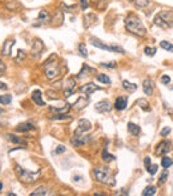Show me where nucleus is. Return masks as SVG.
Wrapping results in <instances>:
<instances>
[{
	"mask_svg": "<svg viewBox=\"0 0 173 196\" xmlns=\"http://www.w3.org/2000/svg\"><path fill=\"white\" fill-rule=\"evenodd\" d=\"M125 26H127V29L131 33L136 35V36H144L147 33L144 26H142L141 20L138 19L135 13H129L125 19Z\"/></svg>",
	"mask_w": 173,
	"mask_h": 196,
	"instance_id": "1",
	"label": "nucleus"
},
{
	"mask_svg": "<svg viewBox=\"0 0 173 196\" xmlns=\"http://www.w3.org/2000/svg\"><path fill=\"white\" fill-rule=\"evenodd\" d=\"M15 172H16L17 178L20 179V182H23V183H33V182H36L39 173H40L39 171H37V172H31V171H27V169L22 168L19 164L15 165Z\"/></svg>",
	"mask_w": 173,
	"mask_h": 196,
	"instance_id": "2",
	"label": "nucleus"
},
{
	"mask_svg": "<svg viewBox=\"0 0 173 196\" xmlns=\"http://www.w3.org/2000/svg\"><path fill=\"white\" fill-rule=\"evenodd\" d=\"M155 23L161 28H169L173 27V12L171 11H162L155 18Z\"/></svg>",
	"mask_w": 173,
	"mask_h": 196,
	"instance_id": "3",
	"label": "nucleus"
},
{
	"mask_svg": "<svg viewBox=\"0 0 173 196\" xmlns=\"http://www.w3.org/2000/svg\"><path fill=\"white\" fill-rule=\"evenodd\" d=\"M93 175H95L96 180H99L100 183L105 184V185H109V187H113V185L116 184L115 178H113L112 175L107 173L105 171H103V169H97V168H96V169H93Z\"/></svg>",
	"mask_w": 173,
	"mask_h": 196,
	"instance_id": "4",
	"label": "nucleus"
},
{
	"mask_svg": "<svg viewBox=\"0 0 173 196\" xmlns=\"http://www.w3.org/2000/svg\"><path fill=\"white\" fill-rule=\"evenodd\" d=\"M44 69H46V76L52 80L57 78L60 75V68H59V64L56 62H51V60H47L44 63Z\"/></svg>",
	"mask_w": 173,
	"mask_h": 196,
	"instance_id": "5",
	"label": "nucleus"
},
{
	"mask_svg": "<svg viewBox=\"0 0 173 196\" xmlns=\"http://www.w3.org/2000/svg\"><path fill=\"white\" fill-rule=\"evenodd\" d=\"M92 128V124L89 120H85V119H81V120H79V123H77V128H76V132L75 133H85L88 132Z\"/></svg>",
	"mask_w": 173,
	"mask_h": 196,
	"instance_id": "6",
	"label": "nucleus"
},
{
	"mask_svg": "<svg viewBox=\"0 0 173 196\" xmlns=\"http://www.w3.org/2000/svg\"><path fill=\"white\" fill-rule=\"evenodd\" d=\"M64 95L68 98V96H71V95L75 92V88H76V82H75V79L73 78H69L65 84H64Z\"/></svg>",
	"mask_w": 173,
	"mask_h": 196,
	"instance_id": "7",
	"label": "nucleus"
},
{
	"mask_svg": "<svg viewBox=\"0 0 173 196\" xmlns=\"http://www.w3.org/2000/svg\"><path fill=\"white\" fill-rule=\"evenodd\" d=\"M95 109L97 112L100 113H107V112H111L112 109V105L109 102H107V100H103V102H99L96 105H95Z\"/></svg>",
	"mask_w": 173,
	"mask_h": 196,
	"instance_id": "8",
	"label": "nucleus"
},
{
	"mask_svg": "<svg viewBox=\"0 0 173 196\" xmlns=\"http://www.w3.org/2000/svg\"><path fill=\"white\" fill-rule=\"evenodd\" d=\"M97 89H100V88L97 87V85H95L93 83H87V84L81 85V87L79 88V91H80L81 93H85V95H91V93H93L95 91H97Z\"/></svg>",
	"mask_w": 173,
	"mask_h": 196,
	"instance_id": "9",
	"label": "nucleus"
},
{
	"mask_svg": "<svg viewBox=\"0 0 173 196\" xmlns=\"http://www.w3.org/2000/svg\"><path fill=\"white\" fill-rule=\"evenodd\" d=\"M88 142V136H83V133H75L73 138L71 139V143L76 147H80V145L85 144Z\"/></svg>",
	"mask_w": 173,
	"mask_h": 196,
	"instance_id": "10",
	"label": "nucleus"
},
{
	"mask_svg": "<svg viewBox=\"0 0 173 196\" xmlns=\"http://www.w3.org/2000/svg\"><path fill=\"white\" fill-rule=\"evenodd\" d=\"M171 151V143L166 142V140H164V142H161L159 145H157L156 148V153L157 155H165Z\"/></svg>",
	"mask_w": 173,
	"mask_h": 196,
	"instance_id": "11",
	"label": "nucleus"
},
{
	"mask_svg": "<svg viewBox=\"0 0 173 196\" xmlns=\"http://www.w3.org/2000/svg\"><path fill=\"white\" fill-rule=\"evenodd\" d=\"M91 43L93 44L95 47L100 48V49H105V51H113V46H107V44H104L101 40H99L97 38H91Z\"/></svg>",
	"mask_w": 173,
	"mask_h": 196,
	"instance_id": "12",
	"label": "nucleus"
},
{
	"mask_svg": "<svg viewBox=\"0 0 173 196\" xmlns=\"http://www.w3.org/2000/svg\"><path fill=\"white\" fill-rule=\"evenodd\" d=\"M32 100L39 105V107L46 105V102L43 100V95H41V92L39 91V89H35V91L32 92Z\"/></svg>",
	"mask_w": 173,
	"mask_h": 196,
	"instance_id": "13",
	"label": "nucleus"
},
{
	"mask_svg": "<svg viewBox=\"0 0 173 196\" xmlns=\"http://www.w3.org/2000/svg\"><path fill=\"white\" fill-rule=\"evenodd\" d=\"M13 46H15V39H7L6 42H4V44H3L2 53L3 55H9V52H11V49H12Z\"/></svg>",
	"mask_w": 173,
	"mask_h": 196,
	"instance_id": "14",
	"label": "nucleus"
},
{
	"mask_svg": "<svg viewBox=\"0 0 173 196\" xmlns=\"http://www.w3.org/2000/svg\"><path fill=\"white\" fill-rule=\"evenodd\" d=\"M127 105H128V100L127 98H117L116 99V102H115V108L117 109V111H123V109H125L127 108Z\"/></svg>",
	"mask_w": 173,
	"mask_h": 196,
	"instance_id": "15",
	"label": "nucleus"
},
{
	"mask_svg": "<svg viewBox=\"0 0 173 196\" xmlns=\"http://www.w3.org/2000/svg\"><path fill=\"white\" fill-rule=\"evenodd\" d=\"M35 128V124L32 122H27V123H22L16 127L17 132H27V131H31Z\"/></svg>",
	"mask_w": 173,
	"mask_h": 196,
	"instance_id": "16",
	"label": "nucleus"
},
{
	"mask_svg": "<svg viewBox=\"0 0 173 196\" xmlns=\"http://www.w3.org/2000/svg\"><path fill=\"white\" fill-rule=\"evenodd\" d=\"M43 51V43L40 40H35L32 44V55L33 56H39V53Z\"/></svg>",
	"mask_w": 173,
	"mask_h": 196,
	"instance_id": "17",
	"label": "nucleus"
},
{
	"mask_svg": "<svg viewBox=\"0 0 173 196\" xmlns=\"http://www.w3.org/2000/svg\"><path fill=\"white\" fill-rule=\"evenodd\" d=\"M93 23H96V15L88 13V15L84 16V27L85 28H89Z\"/></svg>",
	"mask_w": 173,
	"mask_h": 196,
	"instance_id": "18",
	"label": "nucleus"
},
{
	"mask_svg": "<svg viewBox=\"0 0 173 196\" xmlns=\"http://www.w3.org/2000/svg\"><path fill=\"white\" fill-rule=\"evenodd\" d=\"M142 88H144V93L145 95H152V92H153L152 80H149V79L144 80V83H142Z\"/></svg>",
	"mask_w": 173,
	"mask_h": 196,
	"instance_id": "19",
	"label": "nucleus"
},
{
	"mask_svg": "<svg viewBox=\"0 0 173 196\" xmlns=\"http://www.w3.org/2000/svg\"><path fill=\"white\" fill-rule=\"evenodd\" d=\"M48 188L47 187H44V185H41V187H37L36 189L33 191V192L31 193V196H46L48 195Z\"/></svg>",
	"mask_w": 173,
	"mask_h": 196,
	"instance_id": "20",
	"label": "nucleus"
},
{
	"mask_svg": "<svg viewBox=\"0 0 173 196\" xmlns=\"http://www.w3.org/2000/svg\"><path fill=\"white\" fill-rule=\"evenodd\" d=\"M6 6H7V8L9 9V11H11V9H12V11H17V9H20V4H19L16 0H8Z\"/></svg>",
	"mask_w": 173,
	"mask_h": 196,
	"instance_id": "21",
	"label": "nucleus"
},
{
	"mask_svg": "<svg viewBox=\"0 0 173 196\" xmlns=\"http://www.w3.org/2000/svg\"><path fill=\"white\" fill-rule=\"evenodd\" d=\"M128 131H129L132 135L137 136V135L140 133V127H138L137 124H135V123H128Z\"/></svg>",
	"mask_w": 173,
	"mask_h": 196,
	"instance_id": "22",
	"label": "nucleus"
},
{
	"mask_svg": "<svg viewBox=\"0 0 173 196\" xmlns=\"http://www.w3.org/2000/svg\"><path fill=\"white\" fill-rule=\"evenodd\" d=\"M156 187H153V185H151V187H147L144 191H142V196H153L156 195Z\"/></svg>",
	"mask_w": 173,
	"mask_h": 196,
	"instance_id": "23",
	"label": "nucleus"
},
{
	"mask_svg": "<svg viewBox=\"0 0 173 196\" xmlns=\"http://www.w3.org/2000/svg\"><path fill=\"white\" fill-rule=\"evenodd\" d=\"M123 87H124L125 89H128L129 92H133V91H135V89L137 88V85H136V84H133V83L127 82V80H124V82H123Z\"/></svg>",
	"mask_w": 173,
	"mask_h": 196,
	"instance_id": "24",
	"label": "nucleus"
},
{
	"mask_svg": "<svg viewBox=\"0 0 173 196\" xmlns=\"http://www.w3.org/2000/svg\"><path fill=\"white\" fill-rule=\"evenodd\" d=\"M136 4V7L137 8H144V7H147V6H149V0H135V2H133Z\"/></svg>",
	"mask_w": 173,
	"mask_h": 196,
	"instance_id": "25",
	"label": "nucleus"
},
{
	"mask_svg": "<svg viewBox=\"0 0 173 196\" xmlns=\"http://www.w3.org/2000/svg\"><path fill=\"white\" fill-rule=\"evenodd\" d=\"M136 104H137V105H140V107H141L142 109H144V111H149V109H151L149 107H148V102H147L145 99H138Z\"/></svg>",
	"mask_w": 173,
	"mask_h": 196,
	"instance_id": "26",
	"label": "nucleus"
},
{
	"mask_svg": "<svg viewBox=\"0 0 173 196\" xmlns=\"http://www.w3.org/2000/svg\"><path fill=\"white\" fill-rule=\"evenodd\" d=\"M11 100H12L11 95H3V96H0V103H2L3 105L9 104V103H11Z\"/></svg>",
	"mask_w": 173,
	"mask_h": 196,
	"instance_id": "27",
	"label": "nucleus"
},
{
	"mask_svg": "<svg viewBox=\"0 0 173 196\" xmlns=\"http://www.w3.org/2000/svg\"><path fill=\"white\" fill-rule=\"evenodd\" d=\"M103 160H105V162H112V160H115V156L111 155L109 152H107V149L103 151Z\"/></svg>",
	"mask_w": 173,
	"mask_h": 196,
	"instance_id": "28",
	"label": "nucleus"
},
{
	"mask_svg": "<svg viewBox=\"0 0 173 196\" xmlns=\"http://www.w3.org/2000/svg\"><path fill=\"white\" fill-rule=\"evenodd\" d=\"M97 80H99V82H101V83H104V84H109L111 83V79L108 78L107 75H103V73L97 75Z\"/></svg>",
	"mask_w": 173,
	"mask_h": 196,
	"instance_id": "29",
	"label": "nucleus"
},
{
	"mask_svg": "<svg viewBox=\"0 0 173 196\" xmlns=\"http://www.w3.org/2000/svg\"><path fill=\"white\" fill-rule=\"evenodd\" d=\"M160 47L166 49V51H172L173 52V44H171L169 42H161L160 43Z\"/></svg>",
	"mask_w": 173,
	"mask_h": 196,
	"instance_id": "30",
	"label": "nucleus"
},
{
	"mask_svg": "<svg viewBox=\"0 0 173 196\" xmlns=\"http://www.w3.org/2000/svg\"><path fill=\"white\" fill-rule=\"evenodd\" d=\"M9 139H11V142H12V143H16V144H23V145H26V142H24L23 139L17 138V136H15V135H11V136H9Z\"/></svg>",
	"mask_w": 173,
	"mask_h": 196,
	"instance_id": "31",
	"label": "nucleus"
},
{
	"mask_svg": "<svg viewBox=\"0 0 173 196\" xmlns=\"http://www.w3.org/2000/svg\"><path fill=\"white\" fill-rule=\"evenodd\" d=\"M26 59V51H19V53H17V56L15 58V62L16 63H20V62H23V60Z\"/></svg>",
	"mask_w": 173,
	"mask_h": 196,
	"instance_id": "32",
	"label": "nucleus"
},
{
	"mask_svg": "<svg viewBox=\"0 0 173 196\" xmlns=\"http://www.w3.org/2000/svg\"><path fill=\"white\" fill-rule=\"evenodd\" d=\"M161 165H162V167H164V168H169L171 167V165H172V160L169 159V158H162V160H161Z\"/></svg>",
	"mask_w": 173,
	"mask_h": 196,
	"instance_id": "33",
	"label": "nucleus"
},
{
	"mask_svg": "<svg viewBox=\"0 0 173 196\" xmlns=\"http://www.w3.org/2000/svg\"><path fill=\"white\" fill-rule=\"evenodd\" d=\"M68 109H69V105H65V107H63V108H55V107H51V111L52 112H60V113H64V112H68Z\"/></svg>",
	"mask_w": 173,
	"mask_h": 196,
	"instance_id": "34",
	"label": "nucleus"
},
{
	"mask_svg": "<svg viewBox=\"0 0 173 196\" xmlns=\"http://www.w3.org/2000/svg\"><path fill=\"white\" fill-rule=\"evenodd\" d=\"M69 118V115H56V116H49V119H52V120H68Z\"/></svg>",
	"mask_w": 173,
	"mask_h": 196,
	"instance_id": "35",
	"label": "nucleus"
},
{
	"mask_svg": "<svg viewBox=\"0 0 173 196\" xmlns=\"http://www.w3.org/2000/svg\"><path fill=\"white\" fill-rule=\"evenodd\" d=\"M49 19V15H48V12L46 11V9H43V11H40L39 12V20H48Z\"/></svg>",
	"mask_w": 173,
	"mask_h": 196,
	"instance_id": "36",
	"label": "nucleus"
},
{
	"mask_svg": "<svg viewBox=\"0 0 173 196\" xmlns=\"http://www.w3.org/2000/svg\"><path fill=\"white\" fill-rule=\"evenodd\" d=\"M157 168H159V167H157V165H156V164H151V165H149V167H148V168H147V171H148V172H149L151 175H155V173L157 172Z\"/></svg>",
	"mask_w": 173,
	"mask_h": 196,
	"instance_id": "37",
	"label": "nucleus"
},
{
	"mask_svg": "<svg viewBox=\"0 0 173 196\" xmlns=\"http://www.w3.org/2000/svg\"><path fill=\"white\" fill-rule=\"evenodd\" d=\"M79 49H80V53L83 55L84 58L88 56V51H87V48H85V46H84V44H80V46H79Z\"/></svg>",
	"mask_w": 173,
	"mask_h": 196,
	"instance_id": "38",
	"label": "nucleus"
},
{
	"mask_svg": "<svg viewBox=\"0 0 173 196\" xmlns=\"http://www.w3.org/2000/svg\"><path fill=\"white\" fill-rule=\"evenodd\" d=\"M166 178H168V171L165 169V171H164V172H162V175H161V176H160V179H159V183H160V184H162V183H165V182H166Z\"/></svg>",
	"mask_w": 173,
	"mask_h": 196,
	"instance_id": "39",
	"label": "nucleus"
},
{
	"mask_svg": "<svg viewBox=\"0 0 173 196\" xmlns=\"http://www.w3.org/2000/svg\"><path fill=\"white\" fill-rule=\"evenodd\" d=\"M155 52H156V49L152 48V47H147V48H145V53L148 55V56H153V55H155Z\"/></svg>",
	"mask_w": 173,
	"mask_h": 196,
	"instance_id": "40",
	"label": "nucleus"
},
{
	"mask_svg": "<svg viewBox=\"0 0 173 196\" xmlns=\"http://www.w3.org/2000/svg\"><path fill=\"white\" fill-rule=\"evenodd\" d=\"M168 133H171V127H166V128H164V129L161 131V133H160V135H161L162 138H165Z\"/></svg>",
	"mask_w": 173,
	"mask_h": 196,
	"instance_id": "41",
	"label": "nucleus"
},
{
	"mask_svg": "<svg viewBox=\"0 0 173 196\" xmlns=\"http://www.w3.org/2000/svg\"><path fill=\"white\" fill-rule=\"evenodd\" d=\"M103 67H109V68H115L116 67V63L115 62H111V63H101Z\"/></svg>",
	"mask_w": 173,
	"mask_h": 196,
	"instance_id": "42",
	"label": "nucleus"
},
{
	"mask_svg": "<svg viewBox=\"0 0 173 196\" xmlns=\"http://www.w3.org/2000/svg\"><path fill=\"white\" fill-rule=\"evenodd\" d=\"M169 82H171V78H169V76H166V75L161 76V83H162V84H168Z\"/></svg>",
	"mask_w": 173,
	"mask_h": 196,
	"instance_id": "43",
	"label": "nucleus"
},
{
	"mask_svg": "<svg viewBox=\"0 0 173 196\" xmlns=\"http://www.w3.org/2000/svg\"><path fill=\"white\" fill-rule=\"evenodd\" d=\"M80 2H81V8L87 9L88 8V0H80Z\"/></svg>",
	"mask_w": 173,
	"mask_h": 196,
	"instance_id": "44",
	"label": "nucleus"
},
{
	"mask_svg": "<svg viewBox=\"0 0 173 196\" xmlns=\"http://www.w3.org/2000/svg\"><path fill=\"white\" fill-rule=\"evenodd\" d=\"M4 71H6V64H4L2 60H0V75H2Z\"/></svg>",
	"mask_w": 173,
	"mask_h": 196,
	"instance_id": "45",
	"label": "nucleus"
},
{
	"mask_svg": "<svg viewBox=\"0 0 173 196\" xmlns=\"http://www.w3.org/2000/svg\"><path fill=\"white\" fill-rule=\"evenodd\" d=\"M144 164H145V167H147V168L151 165V158H149V156H147V158L144 159Z\"/></svg>",
	"mask_w": 173,
	"mask_h": 196,
	"instance_id": "46",
	"label": "nucleus"
},
{
	"mask_svg": "<svg viewBox=\"0 0 173 196\" xmlns=\"http://www.w3.org/2000/svg\"><path fill=\"white\" fill-rule=\"evenodd\" d=\"M64 151H65V147H64V145H59L57 149H56V153H61Z\"/></svg>",
	"mask_w": 173,
	"mask_h": 196,
	"instance_id": "47",
	"label": "nucleus"
},
{
	"mask_svg": "<svg viewBox=\"0 0 173 196\" xmlns=\"http://www.w3.org/2000/svg\"><path fill=\"white\" fill-rule=\"evenodd\" d=\"M0 89H7V85L4 83H0Z\"/></svg>",
	"mask_w": 173,
	"mask_h": 196,
	"instance_id": "48",
	"label": "nucleus"
},
{
	"mask_svg": "<svg viewBox=\"0 0 173 196\" xmlns=\"http://www.w3.org/2000/svg\"><path fill=\"white\" fill-rule=\"evenodd\" d=\"M73 179H76V182H80V180H81V176H73Z\"/></svg>",
	"mask_w": 173,
	"mask_h": 196,
	"instance_id": "49",
	"label": "nucleus"
},
{
	"mask_svg": "<svg viewBox=\"0 0 173 196\" xmlns=\"http://www.w3.org/2000/svg\"><path fill=\"white\" fill-rule=\"evenodd\" d=\"M2 189H3V184H2V183H0V191H2Z\"/></svg>",
	"mask_w": 173,
	"mask_h": 196,
	"instance_id": "50",
	"label": "nucleus"
},
{
	"mask_svg": "<svg viewBox=\"0 0 173 196\" xmlns=\"http://www.w3.org/2000/svg\"><path fill=\"white\" fill-rule=\"evenodd\" d=\"M131 2H135V0H131Z\"/></svg>",
	"mask_w": 173,
	"mask_h": 196,
	"instance_id": "51",
	"label": "nucleus"
}]
</instances>
